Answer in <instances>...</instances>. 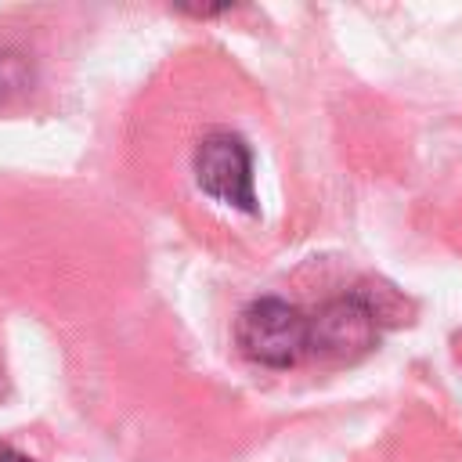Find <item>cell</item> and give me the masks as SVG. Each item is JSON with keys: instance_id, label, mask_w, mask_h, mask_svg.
<instances>
[{"instance_id": "1", "label": "cell", "mask_w": 462, "mask_h": 462, "mask_svg": "<svg viewBox=\"0 0 462 462\" xmlns=\"http://www.w3.org/2000/svg\"><path fill=\"white\" fill-rule=\"evenodd\" d=\"M238 350L263 368H292L310 350V318L282 296H256L235 321Z\"/></svg>"}, {"instance_id": "2", "label": "cell", "mask_w": 462, "mask_h": 462, "mask_svg": "<svg viewBox=\"0 0 462 462\" xmlns=\"http://www.w3.org/2000/svg\"><path fill=\"white\" fill-rule=\"evenodd\" d=\"M191 173L202 195L213 202L238 209V213H256V188H253V152L249 144L231 134V130H209L195 152H191Z\"/></svg>"}, {"instance_id": "3", "label": "cell", "mask_w": 462, "mask_h": 462, "mask_svg": "<svg viewBox=\"0 0 462 462\" xmlns=\"http://www.w3.org/2000/svg\"><path fill=\"white\" fill-rule=\"evenodd\" d=\"M379 307L365 289L339 292L310 314V350L328 361H357L379 343Z\"/></svg>"}, {"instance_id": "4", "label": "cell", "mask_w": 462, "mask_h": 462, "mask_svg": "<svg viewBox=\"0 0 462 462\" xmlns=\"http://www.w3.org/2000/svg\"><path fill=\"white\" fill-rule=\"evenodd\" d=\"M29 83H32V61L14 47H0V105L25 94Z\"/></svg>"}, {"instance_id": "5", "label": "cell", "mask_w": 462, "mask_h": 462, "mask_svg": "<svg viewBox=\"0 0 462 462\" xmlns=\"http://www.w3.org/2000/svg\"><path fill=\"white\" fill-rule=\"evenodd\" d=\"M0 462H36V458H29L25 451H18L11 444H0Z\"/></svg>"}]
</instances>
